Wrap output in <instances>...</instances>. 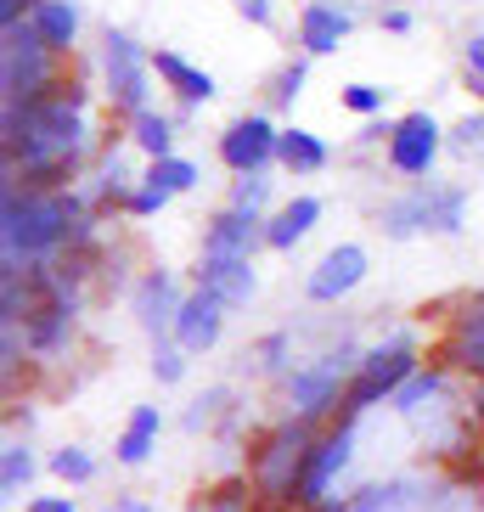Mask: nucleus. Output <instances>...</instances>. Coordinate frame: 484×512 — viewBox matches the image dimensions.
Returning <instances> with one entry per match:
<instances>
[{
	"mask_svg": "<svg viewBox=\"0 0 484 512\" xmlns=\"http://www.w3.org/2000/svg\"><path fill=\"white\" fill-rule=\"evenodd\" d=\"M68 332H74V304L51 299V304H40V310L29 316L23 338H29V349H34V355H51L57 344H68Z\"/></svg>",
	"mask_w": 484,
	"mask_h": 512,
	"instance_id": "b1692460",
	"label": "nucleus"
},
{
	"mask_svg": "<svg viewBox=\"0 0 484 512\" xmlns=\"http://www.w3.org/2000/svg\"><path fill=\"white\" fill-rule=\"evenodd\" d=\"M85 85H51L34 102L6 107V164L12 175L23 169V186H51L62 192V181L85 158Z\"/></svg>",
	"mask_w": 484,
	"mask_h": 512,
	"instance_id": "f257e3e1",
	"label": "nucleus"
},
{
	"mask_svg": "<svg viewBox=\"0 0 484 512\" xmlns=\"http://www.w3.org/2000/svg\"><path fill=\"white\" fill-rule=\"evenodd\" d=\"M164 203H169V192H158V186H147V181H141V186H136V197H130L124 209L136 214V220H147V214H158Z\"/></svg>",
	"mask_w": 484,
	"mask_h": 512,
	"instance_id": "c9c22d12",
	"label": "nucleus"
},
{
	"mask_svg": "<svg viewBox=\"0 0 484 512\" xmlns=\"http://www.w3.org/2000/svg\"><path fill=\"white\" fill-rule=\"evenodd\" d=\"M321 220V197H293L265 220V248H293V242L310 237V226Z\"/></svg>",
	"mask_w": 484,
	"mask_h": 512,
	"instance_id": "aec40b11",
	"label": "nucleus"
},
{
	"mask_svg": "<svg viewBox=\"0 0 484 512\" xmlns=\"http://www.w3.org/2000/svg\"><path fill=\"white\" fill-rule=\"evenodd\" d=\"M130 147L136 152H147L152 164H158V158H175V124L164 119V113H136V119H130Z\"/></svg>",
	"mask_w": 484,
	"mask_h": 512,
	"instance_id": "393cba45",
	"label": "nucleus"
},
{
	"mask_svg": "<svg viewBox=\"0 0 484 512\" xmlns=\"http://www.w3.org/2000/svg\"><path fill=\"white\" fill-rule=\"evenodd\" d=\"M355 349H338V355H321V361L299 366V372L288 377V406L299 411V417H327L333 406H344L349 383H355Z\"/></svg>",
	"mask_w": 484,
	"mask_h": 512,
	"instance_id": "6e6552de",
	"label": "nucleus"
},
{
	"mask_svg": "<svg viewBox=\"0 0 484 512\" xmlns=\"http://www.w3.org/2000/svg\"><path fill=\"white\" fill-rule=\"evenodd\" d=\"M276 141H282V130H276L265 113L231 119L226 136H220V164H226L231 175H265V169L276 164Z\"/></svg>",
	"mask_w": 484,
	"mask_h": 512,
	"instance_id": "1a4fd4ad",
	"label": "nucleus"
},
{
	"mask_svg": "<svg viewBox=\"0 0 484 512\" xmlns=\"http://www.w3.org/2000/svg\"><path fill=\"white\" fill-rule=\"evenodd\" d=\"M259 366H265V372H282V366H288V338H282V332H271V338L259 344Z\"/></svg>",
	"mask_w": 484,
	"mask_h": 512,
	"instance_id": "e433bc0d",
	"label": "nucleus"
},
{
	"mask_svg": "<svg viewBox=\"0 0 484 512\" xmlns=\"http://www.w3.org/2000/svg\"><path fill=\"white\" fill-rule=\"evenodd\" d=\"M361 282H366V248H361V242H338V248L321 254L316 271H310L304 299H310V304H338L344 293H355Z\"/></svg>",
	"mask_w": 484,
	"mask_h": 512,
	"instance_id": "9b49d317",
	"label": "nucleus"
},
{
	"mask_svg": "<svg viewBox=\"0 0 484 512\" xmlns=\"http://www.w3.org/2000/svg\"><path fill=\"white\" fill-rule=\"evenodd\" d=\"M220 332H226V304L214 299L209 287H192L181 304V316H175V344L186 355H209L220 344Z\"/></svg>",
	"mask_w": 484,
	"mask_h": 512,
	"instance_id": "4468645a",
	"label": "nucleus"
},
{
	"mask_svg": "<svg viewBox=\"0 0 484 512\" xmlns=\"http://www.w3.org/2000/svg\"><path fill=\"white\" fill-rule=\"evenodd\" d=\"M152 74L164 79V85L181 96V102H209V96H214V74L192 68L181 51H152Z\"/></svg>",
	"mask_w": 484,
	"mask_h": 512,
	"instance_id": "6ab92c4d",
	"label": "nucleus"
},
{
	"mask_svg": "<svg viewBox=\"0 0 484 512\" xmlns=\"http://www.w3.org/2000/svg\"><path fill=\"white\" fill-rule=\"evenodd\" d=\"M29 23L40 29V40H46L51 57H62V51L79 40V6H74V0H40Z\"/></svg>",
	"mask_w": 484,
	"mask_h": 512,
	"instance_id": "4be33fe9",
	"label": "nucleus"
},
{
	"mask_svg": "<svg viewBox=\"0 0 484 512\" xmlns=\"http://www.w3.org/2000/svg\"><path fill=\"white\" fill-rule=\"evenodd\" d=\"M439 361L484 377V299H468V304H462V316L451 321L445 344H439Z\"/></svg>",
	"mask_w": 484,
	"mask_h": 512,
	"instance_id": "f3484780",
	"label": "nucleus"
},
{
	"mask_svg": "<svg viewBox=\"0 0 484 512\" xmlns=\"http://www.w3.org/2000/svg\"><path fill=\"white\" fill-rule=\"evenodd\" d=\"M141 181L158 186V192H169V197H181V192H192V186L203 181V169H197L192 158H158V164H147Z\"/></svg>",
	"mask_w": 484,
	"mask_h": 512,
	"instance_id": "a878e982",
	"label": "nucleus"
},
{
	"mask_svg": "<svg viewBox=\"0 0 484 512\" xmlns=\"http://www.w3.org/2000/svg\"><path fill=\"white\" fill-rule=\"evenodd\" d=\"M34 467H40V462H34V451L12 439V445L0 451V490H6V496H17V490H29V484H34Z\"/></svg>",
	"mask_w": 484,
	"mask_h": 512,
	"instance_id": "bb28decb",
	"label": "nucleus"
},
{
	"mask_svg": "<svg viewBox=\"0 0 484 512\" xmlns=\"http://www.w3.org/2000/svg\"><path fill=\"white\" fill-rule=\"evenodd\" d=\"M349 445H355V422H349V417H338L327 434H316L310 462H304V473H299V496H293L299 507H327V484L344 473Z\"/></svg>",
	"mask_w": 484,
	"mask_h": 512,
	"instance_id": "9d476101",
	"label": "nucleus"
},
{
	"mask_svg": "<svg viewBox=\"0 0 484 512\" xmlns=\"http://www.w3.org/2000/svg\"><path fill=\"white\" fill-rule=\"evenodd\" d=\"M197 287H209V293L226 304V310H237V304L254 299V259L203 254V265H197Z\"/></svg>",
	"mask_w": 484,
	"mask_h": 512,
	"instance_id": "dca6fc26",
	"label": "nucleus"
},
{
	"mask_svg": "<svg viewBox=\"0 0 484 512\" xmlns=\"http://www.w3.org/2000/svg\"><path fill=\"white\" fill-rule=\"evenodd\" d=\"M181 304H186V293L175 287V276H169V271H147L136 282V293H130V310H136L141 332H147L152 344H158V338H175V316H181Z\"/></svg>",
	"mask_w": 484,
	"mask_h": 512,
	"instance_id": "ddd939ff",
	"label": "nucleus"
},
{
	"mask_svg": "<svg viewBox=\"0 0 484 512\" xmlns=\"http://www.w3.org/2000/svg\"><path fill=\"white\" fill-rule=\"evenodd\" d=\"M51 473H57L62 484H91L96 479V456L85 451V445H62V451H51Z\"/></svg>",
	"mask_w": 484,
	"mask_h": 512,
	"instance_id": "cd10ccee",
	"label": "nucleus"
},
{
	"mask_svg": "<svg viewBox=\"0 0 484 512\" xmlns=\"http://www.w3.org/2000/svg\"><path fill=\"white\" fill-rule=\"evenodd\" d=\"M158 428H164L158 406H136V411H130V422H124L119 445H113V456H119L124 467H147V456L158 451Z\"/></svg>",
	"mask_w": 484,
	"mask_h": 512,
	"instance_id": "412c9836",
	"label": "nucleus"
},
{
	"mask_svg": "<svg viewBox=\"0 0 484 512\" xmlns=\"http://www.w3.org/2000/svg\"><path fill=\"white\" fill-rule=\"evenodd\" d=\"M327 158H333V152H327V141L310 136V130H299V124H293V130H282V141H276V164L288 169V175H321V169H327Z\"/></svg>",
	"mask_w": 484,
	"mask_h": 512,
	"instance_id": "5701e85b",
	"label": "nucleus"
},
{
	"mask_svg": "<svg viewBox=\"0 0 484 512\" xmlns=\"http://www.w3.org/2000/svg\"><path fill=\"white\" fill-rule=\"evenodd\" d=\"M265 197H271V181H265V175H242L237 192H231V209L259 214V209H265Z\"/></svg>",
	"mask_w": 484,
	"mask_h": 512,
	"instance_id": "473e14b6",
	"label": "nucleus"
},
{
	"mask_svg": "<svg viewBox=\"0 0 484 512\" xmlns=\"http://www.w3.org/2000/svg\"><path fill=\"white\" fill-rule=\"evenodd\" d=\"M237 6H242V0H237Z\"/></svg>",
	"mask_w": 484,
	"mask_h": 512,
	"instance_id": "c03bdc74",
	"label": "nucleus"
},
{
	"mask_svg": "<svg viewBox=\"0 0 484 512\" xmlns=\"http://www.w3.org/2000/svg\"><path fill=\"white\" fill-rule=\"evenodd\" d=\"M102 512H152V507H147V501H130V496H124V501H107Z\"/></svg>",
	"mask_w": 484,
	"mask_h": 512,
	"instance_id": "37998d69",
	"label": "nucleus"
},
{
	"mask_svg": "<svg viewBox=\"0 0 484 512\" xmlns=\"http://www.w3.org/2000/svg\"><path fill=\"white\" fill-rule=\"evenodd\" d=\"M254 484H226V490H214V496H203V512H254Z\"/></svg>",
	"mask_w": 484,
	"mask_h": 512,
	"instance_id": "2f4dec72",
	"label": "nucleus"
},
{
	"mask_svg": "<svg viewBox=\"0 0 484 512\" xmlns=\"http://www.w3.org/2000/svg\"><path fill=\"white\" fill-rule=\"evenodd\" d=\"M51 85H57V74H51V51L40 40V29L34 23H17V29L0 34V91H6V107L34 102Z\"/></svg>",
	"mask_w": 484,
	"mask_h": 512,
	"instance_id": "423d86ee",
	"label": "nucleus"
},
{
	"mask_svg": "<svg viewBox=\"0 0 484 512\" xmlns=\"http://www.w3.org/2000/svg\"><path fill=\"white\" fill-rule=\"evenodd\" d=\"M147 74H152V51H141L124 29L102 34V79H107V102L119 113H147Z\"/></svg>",
	"mask_w": 484,
	"mask_h": 512,
	"instance_id": "0eeeda50",
	"label": "nucleus"
},
{
	"mask_svg": "<svg viewBox=\"0 0 484 512\" xmlns=\"http://www.w3.org/2000/svg\"><path fill=\"white\" fill-rule=\"evenodd\" d=\"M445 147H451L462 164H484V113H468V119L445 136Z\"/></svg>",
	"mask_w": 484,
	"mask_h": 512,
	"instance_id": "c85d7f7f",
	"label": "nucleus"
},
{
	"mask_svg": "<svg viewBox=\"0 0 484 512\" xmlns=\"http://www.w3.org/2000/svg\"><path fill=\"white\" fill-rule=\"evenodd\" d=\"M310 445H316V422H282L276 434L259 439V451L248 456V484H254L259 501H293L299 496V473L310 462Z\"/></svg>",
	"mask_w": 484,
	"mask_h": 512,
	"instance_id": "7ed1b4c3",
	"label": "nucleus"
},
{
	"mask_svg": "<svg viewBox=\"0 0 484 512\" xmlns=\"http://www.w3.org/2000/svg\"><path fill=\"white\" fill-rule=\"evenodd\" d=\"M462 209H468V192H462V186H428L423 181L383 209V231H389V237H417V231L456 237V231H462Z\"/></svg>",
	"mask_w": 484,
	"mask_h": 512,
	"instance_id": "20e7f679",
	"label": "nucleus"
},
{
	"mask_svg": "<svg viewBox=\"0 0 484 512\" xmlns=\"http://www.w3.org/2000/svg\"><path fill=\"white\" fill-rule=\"evenodd\" d=\"M439 383H445L439 372H417V377L406 383V389L394 394V411H406V417H411V411H423V400H434V394H439Z\"/></svg>",
	"mask_w": 484,
	"mask_h": 512,
	"instance_id": "7c9ffc66",
	"label": "nucleus"
},
{
	"mask_svg": "<svg viewBox=\"0 0 484 512\" xmlns=\"http://www.w3.org/2000/svg\"><path fill=\"white\" fill-rule=\"evenodd\" d=\"M34 6H40V0H0V29H17V23H29Z\"/></svg>",
	"mask_w": 484,
	"mask_h": 512,
	"instance_id": "4c0bfd02",
	"label": "nucleus"
},
{
	"mask_svg": "<svg viewBox=\"0 0 484 512\" xmlns=\"http://www.w3.org/2000/svg\"><path fill=\"white\" fill-rule=\"evenodd\" d=\"M383 29H389V34H406V29H411V12H406V6H389V12H383Z\"/></svg>",
	"mask_w": 484,
	"mask_h": 512,
	"instance_id": "79ce46f5",
	"label": "nucleus"
},
{
	"mask_svg": "<svg viewBox=\"0 0 484 512\" xmlns=\"http://www.w3.org/2000/svg\"><path fill=\"white\" fill-rule=\"evenodd\" d=\"M91 237L85 203L74 192H51V186H17L6 181V203H0V242H6V265H46L57 248H79Z\"/></svg>",
	"mask_w": 484,
	"mask_h": 512,
	"instance_id": "f03ea898",
	"label": "nucleus"
},
{
	"mask_svg": "<svg viewBox=\"0 0 484 512\" xmlns=\"http://www.w3.org/2000/svg\"><path fill=\"white\" fill-rule=\"evenodd\" d=\"M417 372H423V366H417V349H411L406 338H394V344L372 349V355L355 366V383H349V394H344V406H338V411L355 422L361 411L378 406V400H394V394L406 389Z\"/></svg>",
	"mask_w": 484,
	"mask_h": 512,
	"instance_id": "39448f33",
	"label": "nucleus"
},
{
	"mask_svg": "<svg viewBox=\"0 0 484 512\" xmlns=\"http://www.w3.org/2000/svg\"><path fill=\"white\" fill-rule=\"evenodd\" d=\"M355 29V17L344 12V6H333V0H304L299 12V46L304 57H327V51H338V40Z\"/></svg>",
	"mask_w": 484,
	"mask_h": 512,
	"instance_id": "a211bd4d",
	"label": "nucleus"
},
{
	"mask_svg": "<svg viewBox=\"0 0 484 512\" xmlns=\"http://www.w3.org/2000/svg\"><path fill=\"white\" fill-rule=\"evenodd\" d=\"M265 242V214H248V209H220L203 226V254H237V259H254V248Z\"/></svg>",
	"mask_w": 484,
	"mask_h": 512,
	"instance_id": "2eb2a0df",
	"label": "nucleus"
},
{
	"mask_svg": "<svg viewBox=\"0 0 484 512\" xmlns=\"http://www.w3.org/2000/svg\"><path fill=\"white\" fill-rule=\"evenodd\" d=\"M299 85H304V62H288V68L276 74V91H271V102H276V107H293V96H299Z\"/></svg>",
	"mask_w": 484,
	"mask_h": 512,
	"instance_id": "f704fd0d",
	"label": "nucleus"
},
{
	"mask_svg": "<svg viewBox=\"0 0 484 512\" xmlns=\"http://www.w3.org/2000/svg\"><path fill=\"white\" fill-rule=\"evenodd\" d=\"M23 512H74V501H68V496H34Z\"/></svg>",
	"mask_w": 484,
	"mask_h": 512,
	"instance_id": "a19ab883",
	"label": "nucleus"
},
{
	"mask_svg": "<svg viewBox=\"0 0 484 512\" xmlns=\"http://www.w3.org/2000/svg\"><path fill=\"white\" fill-rule=\"evenodd\" d=\"M152 377H158V383H181L186 377V349L175 344V338H158V344H152Z\"/></svg>",
	"mask_w": 484,
	"mask_h": 512,
	"instance_id": "c756f323",
	"label": "nucleus"
},
{
	"mask_svg": "<svg viewBox=\"0 0 484 512\" xmlns=\"http://www.w3.org/2000/svg\"><path fill=\"white\" fill-rule=\"evenodd\" d=\"M445 147V130H439L428 113H406L394 119V141H389V169L394 175H428Z\"/></svg>",
	"mask_w": 484,
	"mask_h": 512,
	"instance_id": "f8f14e48",
	"label": "nucleus"
},
{
	"mask_svg": "<svg viewBox=\"0 0 484 512\" xmlns=\"http://www.w3.org/2000/svg\"><path fill=\"white\" fill-rule=\"evenodd\" d=\"M220 400H226V389H209L203 400H192V411H186V428H203V422H209V411L220 406Z\"/></svg>",
	"mask_w": 484,
	"mask_h": 512,
	"instance_id": "58836bf2",
	"label": "nucleus"
},
{
	"mask_svg": "<svg viewBox=\"0 0 484 512\" xmlns=\"http://www.w3.org/2000/svg\"><path fill=\"white\" fill-rule=\"evenodd\" d=\"M383 96H389V91H378V85H344V107H349V113H361V119H378Z\"/></svg>",
	"mask_w": 484,
	"mask_h": 512,
	"instance_id": "72a5a7b5",
	"label": "nucleus"
},
{
	"mask_svg": "<svg viewBox=\"0 0 484 512\" xmlns=\"http://www.w3.org/2000/svg\"><path fill=\"white\" fill-rule=\"evenodd\" d=\"M462 62H468V79H484V34H473L462 46Z\"/></svg>",
	"mask_w": 484,
	"mask_h": 512,
	"instance_id": "ea45409f",
	"label": "nucleus"
}]
</instances>
